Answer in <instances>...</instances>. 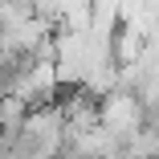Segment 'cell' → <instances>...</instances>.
Segmentation results:
<instances>
[{"label": "cell", "instance_id": "1", "mask_svg": "<svg viewBox=\"0 0 159 159\" xmlns=\"http://www.w3.org/2000/svg\"><path fill=\"white\" fill-rule=\"evenodd\" d=\"M155 106H159V98H155Z\"/></svg>", "mask_w": 159, "mask_h": 159}]
</instances>
